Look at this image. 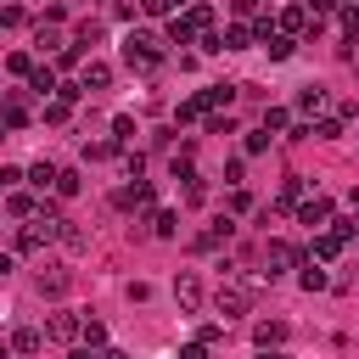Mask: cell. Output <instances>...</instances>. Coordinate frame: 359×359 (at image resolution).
I'll use <instances>...</instances> for the list:
<instances>
[{
  "label": "cell",
  "instance_id": "cell-1",
  "mask_svg": "<svg viewBox=\"0 0 359 359\" xmlns=\"http://www.w3.org/2000/svg\"><path fill=\"white\" fill-rule=\"evenodd\" d=\"M123 62H129L135 73H151V67L163 62V39H157V34H129V39H123Z\"/></svg>",
  "mask_w": 359,
  "mask_h": 359
},
{
  "label": "cell",
  "instance_id": "cell-2",
  "mask_svg": "<svg viewBox=\"0 0 359 359\" xmlns=\"http://www.w3.org/2000/svg\"><path fill=\"white\" fill-rule=\"evenodd\" d=\"M213 309H219L224 320L247 314V309H252V280H219V292H213Z\"/></svg>",
  "mask_w": 359,
  "mask_h": 359
},
{
  "label": "cell",
  "instance_id": "cell-3",
  "mask_svg": "<svg viewBox=\"0 0 359 359\" xmlns=\"http://www.w3.org/2000/svg\"><path fill=\"white\" fill-rule=\"evenodd\" d=\"M292 264H309V258H303L292 241H280V236H275V241H264V275H269V280H275V275H286Z\"/></svg>",
  "mask_w": 359,
  "mask_h": 359
},
{
  "label": "cell",
  "instance_id": "cell-4",
  "mask_svg": "<svg viewBox=\"0 0 359 359\" xmlns=\"http://www.w3.org/2000/svg\"><path fill=\"white\" fill-rule=\"evenodd\" d=\"M45 337L50 342H84V320L73 309H56V314H45Z\"/></svg>",
  "mask_w": 359,
  "mask_h": 359
},
{
  "label": "cell",
  "instance_id": "cell-5",
  "mask_svg": "<svg viewBox=\"0 0 359 359\" xmlns=\"http://www.w3.org/2000/svg\"><path fill=\"white\" fill-rule=\"evenodd\" d=\"M331 219H337V208H331V196H320V191L297 208V224H309L314 236H320V230H331Z\"/></svg>",
  "mask_w": 359,
  "mask_h": 359
},
{
  "label": "cell",
  "instance_id": "cell-6",
  "mask_svg": "<svg viewBox=\"0 0 359 359\" xmlns=\"http://www.w3.org/2000/svg\"><path fill=\"white\" fill-rule=\"evenodd\" d=\"M174 303H180V314H196V309H202V280H196L191 269L174 275Z\"/></svg>",
  "mask_w": 359,
  "mask_h": 359
},
{
  "label": "cell",
  "instance_id": "cell-7",
  "mask_svg": "<svg viewBox=\"0 0 359 359\" xmlns=\"http://www.w3.org/2000/svg\"><path fill=\"white\" fill-rule=\"evenodd\" d=\"M112 208H118V213L151 208V185H146V180H135V185H118V191H112Z\"/></svg>",
  "mask_w": 359,
  "mask_h": 359
},
{
  "label": "cell",
  "instance_id": "cell-8",
  "mask_svg": "<svg viewBox=\"0 0 359 359\" xmlns=\"http://www.w3.org/2000/svg\"><path fill=\"white\" fill-rule=\"evenodd\" d=\"M342 247H348V236H342V230H320V236H314V247H309V258L331 264V258H342Z\"/></svg>",
  "mask_w": 359,
  "mask_h": 359
},
{
  "label": "cell",
  "instance_id": "cell-9",
  "mask_svg": "<svg viewBox=\"0 0 359 359\" xmlns=\"http://www.w3.org/2000/svg\"><path fill=\"white\" fill-rule=\"evenodd\" d=\"M174 180H180V196H185V202H191V208H202V202H208V180H202V174H196V168H180V174H174Z\"/></svg>",
  "mask_w": 359,
  "mask_h": 359
},
{
  "label": "cell",
  "instance_id": "cell-10",
  "mask_svg": "<svg viewBox=\"0 0 359 359\" xmlns=\"http://www.w3.org/2000/svg\"><path fill=\"white\" fill-rule=\"evenodd\" d=\"M67 286H73V275H67L62 264H45V269H39V292H45V297H67Z\"/></svg>",
  "mask_w": 359,
  "mask_h": 359
},
{
  "label": "cell",
  "instance_id": "cell-11",
  "mask_svg": "<svg viewBox=\"0 0 359 359\" xmlns=\"http://www.w3.org/2000/svg\"><path fill=\"white\" fill-rule=\"evenodd\" d=\"M252 342H258V353L280 348V342H286V320H258V325H252Z\"/></svg>",
  "mask_w": 359,
  "mask_h": 359
},
{
  "label": "cell",
  "instance_id": "cell-12",
  "mask_svg": "<svg viewBox=\"0 0 359 359\" xmlns=\"http://www.w3.org/2000/svg\"><path fill=\"white\" fill-rule=\"evenodd\" d=\"M230 230H236V219H230V213H224V219H213V224L196 236V252H213L219 241H230Z\"/></svg>",
  "mask_w": 359,
  "mask_h": 359
},
{
  "label": "cell",
  "instance_id": "cell-13",
  "mask_svg": "<svg viewBox=\"0 0 359 359\" xmlns=\"http://www.w3.org/2000/svg\"><path fill=\"white\" fill-rule=\"evenodd\" d=\"M39 348H45V331H34V325H17V331H11V353H17V359H28V353H39Z\"/></svg>",
  "mask_w": 359,
  "mask_h": 359
},
{
  "label": "cell",
  "instance_id": "cell-14",
  "mask_svg": "<svg viewBox=\"0 0 359 359\" xmlns=\"http://www.w3.org/2000/svg\"><path fill=\"white\" fill-rule=\"evenodd\" d=\"M252 39H258L252 22H224V28H219V45H224V50H241V45H252Z\"/></svg>",
  "mask_w": 359,
  "mask_h": 359
},
{
  "label": "cell",
  "instance_id": "cell-15",
  "mask_svg": "<svg viewBox=\"0 0 359 359\" xmlns=\"http://www.w3.org/2000/svg\"><path fill=\"white\" fill-rule=\"evenodd\" d=\"M297 286H303V292H325V286H331V275H325V264H320V258H309V264L297 269Z\"/></svg>",
  "mask_w": 359,
  "mask_h": 359
},
{
  "label": "cell",
  "instance_id": "cell-16",
  "mask_svg": "<svg viewBox=\"0 0 359 359\" xmlns=\"http://www.w3.org/2000/svg\"><path fill=\"white\" fill-rule=\"evenodd\" d=\"M79 84H84V90H107V84H112V62H84Z\"/></svg>",
  "mask_w": 359,
  "mask_h": 359
},
{
  "label": "cell",
  "instance_id": "cell-17",
  "mask_svg": "<svg viewBox=\"0 0 359 359\" xmlns=\"http://www.w3.org/2000/svg\"><path fill=\"white\" fill-rule=\"evenodd\" d=\"M258 129H269V135H292L297 123H292V112H286V107H264V118H258Z\"/></svg>",
  "mask_w": 359,
  "mask_h": 359
},
{
  "label": "cell",
  "instance_id": "cell-18",
  "mask_svg": "<svg viewBox=\"0 0 359 359\" xmlns=\"http://www.w3.org/2000/svg\"><path fill=\"white\" fill-rule=\"evenodd\" d=\"M28 90H39V95H62V79H56V67H34V73H28Z\"/></svg>",
  "mask_w": 359,
  "mask_h": 359
},
{
  "label": "cell",
  "instance_id": "cell-19",
  "mask_svg": "<svg viewBox=\"0 0 359 359\" xmlns=\"http://www.w3.org/2000/svg\"><path fill=\"white\" fill-rule=\"evenodd\" d=\"M56 180H62L56 163H34V168H28V185H34V191H56Z\"/></svg>",
  "mask_w": 359,
  "mask_h": 359
},
{
  "label": "cell",
  "instance_id": "cell-20",
  "mask_svg": "<svg viewBox=\"0 0 359 359\" xmlns=\"http://www.w3.org/2000/svg\"><path fill=\"white\" fill-rule=\"evenodd\" d=\"M297 112H325V84H303L297 90Z\"/></svg>",
  "mask_w": 359,
  "mask_h": 359
},
{
  "label": "cell",
  "instance_id": "cell-21",
  "mask_svg": "<svg viewBox=\"0 0 359 359\" xmlns=\"http://www.w3.org/2000/svg\"><path fill=\"white\" fill-rule=\"evenodd\" d=\"M151 236H163V241L180 236V213H174V208H157V213H151Z\"/></svg>",
  "mask_w": 359,
  "mask_h": 359
},
{
  "label": "cell",
  "instance_id": "cell-22",
  "mask_svg": "<svg viewBox=\"0 0 359 359\" xmlns=\"http://www.w3.org/2000/svg\"><path fill=\"white\" fill-rule=\"evenodd\" d=\"M6 208H11V219H39V202H34L28 191H11V202H6Z\"/></svg>",
  "mask_w": 359,
  "mask_h": 359
},
{
  "label": "cell",
  "instance_id": "cell-23",
  "mask_svg": "<svg viewBox=\"0 0 359 359\" xmlns=\"http://www.w3.org/2000/svg\"><path fill=\"white\" fill-rule=\"evenodd\" d=\"M67 118H73V101L67 95H50L45 101V123H67Z\"/></svg>",
  "mask_w": 359,
  "mask_h": 359
},
{
  "label": "cell",
  "instance_id": "cell-24",
  "mask_svg": "<svg viewBox=\"0 0 359 359\" xmlns=\"http://www.w3.org/2000/svg\"><path fill=\"white\" fill-rule=\"evenodd\" d=\"M174 118H180V123H196V118L208 123V107H202V95H191V101H180V107H174Z\"/></svg>",
  "mask_w": 359,
  "mask_h": 359
},
{
  "label": "cell",
  "instance_id": "cell-25",
  "mask_svg": "<svg viewBox=\"0 0 359 359\" xmlns=\"http://www.w3.org/2000/svg\"><path fill=\"white\" fill-rule=\"evenodd\" d=\"M264 50H269L275 62H286V56L297 50V39H292V34H275V39H264Z\"/></svg>",
  "mask_w": 359,
  "mask_h": 359
},
{
  "label": "cell",
  "instance_id": "cell-26",
  "mask_svg": "<svg viewBox=\"0 0 359 359\" xmlns=\"http://www.w3.org/2000/svg\"><path fill=\"white\" fill-rule=\"evenodd\" d=\"M6 67H11V79H28V73H34L39 62H34L28 50H11V56H6Z\"/></svg>",
  "mask_w": 359,
  "mask_h": 359
},
{
  "label": "cell",
  "instance_id": "cell-27",
  "mask_svg": "<svg viewBox=\"0 0 359 359\" xmlns=\"http://www.w3.org/2000/svg\"><path fill=\"white\" fill-rule=\"evenodd\" d=\"M28 123V107H22V95H6V129H22Z\"/></svg>",
  "mask_w": 359,
  "mask_h": 359
},
{
  "label": "cell",
  "instance_id": "cell-28",
  "mask_svg": "<svg viewBox=\"0 0 359 359\" xmlns=\"http://www.w3.org/2000/svg\"><path fill=\"white\" fill-rule=\"evenodd\" d=\"M84 191V174L79 168H62V180H56V196H79Z\"/></svg>",
  "mask_w": 359,
  "mask_h": 359
},
{
  "label": "cell",
  "instance_id": "cell-29",
  "mask_svg": "<svg viewBox=\"0 0 359 359\" xmlns=\"http://www.w3.org/2000/svg\"><path fill=\"white\" fill-rule=\"evenodd\" d=\"M62 247H67V252H84V247H90V236H84V230L67 219V224H62Z\"/></svg>",
  "mask_w": 359,
  "mask_h": 359
},
{
  "label": "cell",
  "instance_id": "cell-30",
  "mask_svg": "<svg viewBox=\"0 0 359 359\" xmlns=\"http://www.w3.org/2000/svg\"><path fill=\"white\" fill-rule=\"evenodd\" d=\"M269 140H275L269 129H247V140H241V146H247V157H258V151H269Z\"/></svg>",
  "mask_w": 359,
  "mask_h": 359
},
{
  "label": "cell",
  "instance_id": "cell-31",
  "mask_svg": "<svg viewBox=\"0 0 359 359\" xmlns=\"http://www.w3.org/2000/svg\"><path fill=\"white\" fill-rule=\"evenodd\" d=\"M84 348H95V353L107 348V325L101 320H84Z\"/></svg>",
  "mask_w": 359,
  "mask_h": 359
},
{
  "label": "cell",
  "instance_id": "cell-32",
  "mask_svg": "<svg viewBox=\"0 0 359 359\" xmlns=\"http://www.w3.org/2000/svg\"><path fill=\"white\" fill-rule=\"evenodd\" d=\"M34 45H45V50H67V45L56 39V28H50V22H39V28H34Z\"/></svg>",
  "mask_w": 359,
  "mask_h": 359
},
{
  "label": "cell",
  "instance_id": "cell-33",
  "mask_svg": "<svg viewBox=\"0 0 359 359\" xmlns=\"http://www.w3.org/2000/svg\"><path fill=\"white\" fill-rule=\"evenodd\" d=\"M309 135H314V140H337V135H342V118H320Z\"/></svg>",
  "mask_w": 359,
  "mask_h": 359
},
{
  "label": "cell",
  "instance_id": "cell-34",
  "mask_svg": "<svg viewBox=\"0 0 359 359\" xmlns=\"http://www.w3.org/2000/svg\"><path fill=\"white\" fill-rule=\"evenodd\" d=\"M95 39H101V22H95V17H84V22H79V39H73V45H95Z\"/></svg>",
  "mask_w": 359,
  "mask_h": 359
},
{
  "label": "cell",
  "instance_id": "cell-35",
  "mask_svg": "<svg viewBox=\"0 0 359 359\" xmlns=\"http://www.w3.org/2000/svg\"><path fill=\"white\" fill-rule=\"evenodd\" d=\"M112 140H118V146H123V140H135V118H123V112H118V118H112Z\"/></svg>",
  "mask_w": 359,
  "mask_h": 359
},
{
  "label": "cell",
  "instance_id": "cell-36",
  "mask_svg": "<svg viewBox=\"0 0 359 359\" xmlns=\"http://www.w3.org/2000/svg\"><path fill=\"white\" fill-rule=\"evenodd\" d=\"M241 180H247V163L230 157V163H224V185H241Z\"/></svg>",
  "mask_w": 359,
  "mask_h": 359
},
{
  "label": "cell",
  "instance_id": "cell-37",
  "mask_svg": "<svg viewBox=\"0 0 359 359\" xmlns=\"http://www.w3.org/2000/svg\"><path fill=\"white\" fill-rule=\"evenodd\" d=\"M230 129H236V123H230L224 112H208V135H230Z\"/></svg>",
  "mask_w": 359,
  "mask_h": 359
},
{
  "label": "cell",
  "instance_id": "cell-38",
  "mask_svg": "<svg viewBox=\"0 0 359 359\" xmlns=\"http://www.w3.org/2000/svg\"><path fill=\"white\" fill-rule=\"evenodd\" d=\"M0 22H6V28H22V22H28V11H22V6H6V17H0Z\"/></svg>",
  "mask_w": 359,
  "mask_h": 359
},
{
  "label": "cell",
  "instance_id": "cell-39",
  "mask_svg": "<svg viewBox=\"0 0 359 359\" xmlns=\"http://www.w3.org/2000/svg\"><path fill=\"white\" fill-rule=\"evenodd\" d=\"M17 180H28V174H22V168H11V163H6V168H0V185H6V191H17Z\"/></svg>",
  "mask_w": 359,
  "mask_h": 359
},
{
  "label": "cell",
  "instance_id": "cell-40",
  "mask_svg": "<svg viewBox=\"0 0 359 359\" xmlns=\"http://www.w3.org/2000/svg\"><path fill=\"white\" fill-rule=\"evenodd\" d=\"M247 208H252V196H247V191L236 185V191H230V213H247Z\"/></svg>",
  "mask_w": 359,
  "mask_h": 359
},
{
  "label": "cell",
  "instance_id": "cell-41",
  "mask_svg": "<svg viewBox=\"0 0 359 359\" xmlns=\"http://www.w3.org/2000/svg\"><path fill=\"white\" fill-rule=\"evenodd\" d=\"M180 359H208V342H185V348H180Z\"/></svg>",
  "mask_w": 359,
  "mask_h": 359
},
{
  "label": "cell",
  "instance_id": "cell-42",
  "mask_svg": "<svg viewBox=\"0 0 359 359\" xmlns=\"http://www.w3.org/2000/svg\"><path fill=\"white\" fill-rule=\"evenodd\" d=\"M101 359H129V353L123 348H101Z\"/></svg>",
  "mask_w": 359,
  "mask_h": 359
},
{
  "label": "cell",
  "instance_id": "cell-43",
  "mask_svg": "<svg viewBox=\"0 0 359 359\" xmlns=\"http://www.w3.org/2000/svg\"><path fill=\"white\" fill-rule=\"evenodd\" d=\"M73 359H101V353H95V348H79V353H73Z\"/></svg>",
  "mask_w": 359,
  "mask_h": 359
},
{
  "label": "cell",
  "instance_id": "cell-44",
  "mask_svg": "<svg viewBox=\"0 0 359 359\" xmlns=\"http://www.w3.org/2000/svg\"><path fill=\"white\" fill-rule=\"evenodd\" d=\"M264 359H292V353H280V348H269V353H264Z\"/></svg>",
  "mask_w": 359,
  "mask_h": 359
},
{
  "label": "cell",
  "instance_id": "cell-45",
  "mask_svg": "<svg viewBox=\"0 0 359 359\" xmlns=\"http://www.w3.org/2000/svg\"><path fill=\"white\" fill-rule=\"evenodd\" d=\"M353 213H359V191H353Z\"/></svg>",
  "mask_w": 359,
  "mask_h": 359
},
{
  "label": "cell",
  "instance_id": "cell-46",
  "mask_svg": "<svg viewBox=\"0 0 359 359\" xmlns=\"http://www.w3.org/2000/svg\"><path fill=\"white\" fill-rule=\"evenodd\" d=\"M337 6H348V0H337Z\"/></svg>",
  "mask_w": 359,
  "mask_h": 359
}]
</instances>
